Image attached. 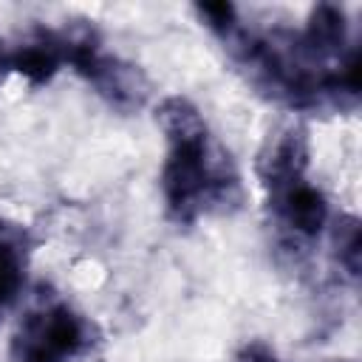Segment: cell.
I'll return each instance as SVG.
<instances>
[{"label":"cell","instance_id":"cell-1","mask_svg":"<svg viewBox=\"0 0 362 362\" xmlns=\"http://www.w3.org/2000/svg\"><path fill=\"white\" fill-rule=\"evenodd\" d=\"M90 342L88 320L62 303H51L20 322L8 362H71Z\"/></svg>","mask_w":362,"mask_h":362},{"label":"cell","instance_id":"cell-2","mask_svg":"<svg viewBox=\"0 0 362 362\" xmlns=\"http://www.w3.org/2000/svg\"><path fill=\"white\" fill-rule=\"evenodd\" d=\"M212 153H215L212 141L170 147V156L161 170V192H164L167 215L175 223H192L201 212H206Z\"/></svg>","mask_w":362,"mask_h":362},{"label":"cell","instance_id":"cell-3","mask_svg":"<svg viewBox=\"0 0 362 362\" xmlns=\"http://www.w3.org/2000/svg\"><path fill=\"white\" fill-rule=\"evenodd\" d=\"M76 71L93 85V90L110 107H116L122 113H136L150 99V79L144 76V71L139 65H133L122 57H110L105 51H96Z\"/></svg>","mask_w":362,"mask_h":362},{"label":"cell","instance_id":"cell-4","mask_svg":"<svg viewBox=\"0 0 362 362\" xmlns=\"http://www.w3.org/2000/svg\"><path fill=\"white\" fill-rule=\"evenodd\" d=\"M269 206H272L277 223L294 240H311L328 223V201L305 178L291 181L280 189H272L269 192Z\"/></svg>","mask_w":362,"mask_h":362},{"label":"cell","instance_id":"cell-5","mask_svg":"<svg viewBox=\"0 0 362 362\" xmlns=\"http://www.w3.org/2000/svg\"><path fill=\"white\" fill-rule=\"evenodd\" d=\"M308 156V133L303 124H286L274 130L257 156V175L266 192L305 178Z\"/></svg>","mask_w":362,"mask_h":362},{"label":"cell","instance_id":"cell-6","mask_svg":"<svg viewBox=\"0 0 362 362\" xmlns=\"http://www.w3.org/2000/svg\"><path fill=\"white\" fill-rule=\"evenodd\" d=\"M305 51L322 65L337 68L339 59L348 54V17L342 6L320 3L308 14V25L300 34Z\"/></svg>","mask_w":362,"mask_h":362},{"label":"cell","instance_id":"cell-7","mask_svg":"<svg viewBox=\"0 0 362 362\" xmlns=\"http://www.w3.org/2000/svg\"><path fill=\"white\" fill-rule=\"evenodd\" d=\"M156 124L167 136L170 147H189V144L209 141V130H206L201 110L184 96L161 99L156 107Z\"/></svg>","mask_w":362,"mask_h":362},{"label":"cell","instance_id":"cell-8","mask_svg":"<svg viewBox=\"0 0 362 362\" xmlns=\"http://www.w3.org/2000/svg\"><path fill=\"white\" fill-rule=\"evenodd\" d=\"M59 62H62V54H59L57 37L54 34H40L37 40L20 45L6 59V68H11L14 74H20L23 79H28L31 85H45L57 74Z\"/></svg>","mask_w":362,"mask_h":362},{"label":"cell","instance_id":"cell-9","mask_svg":"<svg viewBox=\"0 0 362 362\" xmlns=\"http://www.w3.org/2000/svg\"><path fill=\"white\" fill-rule=\"evenodd\" d=\"M331 252L337 266L345 272L351 283L359 280L362 272V226L354 215H339L331 226Z\"/></svg>","mask_w":362,"mask_h":362},{"label":"cell","instance_id":"cell-10","mask_svg":"<svg viewBox=\"0 0 362 362\" xmlns=\"http://www.w3.org/2000/svg\"><path fill=\"white\" fill-rule=\"evenodd\" d=\"M195 11H198V17H201L221 40H226V37L240 25L235 6H232V3H223V0H218V3H201V6H195Z\"/></svg>","mask_w":362,"mask_h":362},{"label":"cell","instance_id":"cell-11","mask_svg":"<svg viewBox=\"0 0 362 362\" xmlns=\"http://www.w3.org/2000/svg\"><path fill=\"white\" fill-rule=\"evenodd\" d=\"M235 362H280V356H277L266 342L252 339V342H246V345L238 348Z\"/></svg>","mask_w":362,"mask_h":362},{"label":"cell","instance_id":"cell-12","mask_svg":"<svg viewBox=\"0 0 362 362\" xmlns=\"http://www.w3.org/2000/svg\"><path fill=\"white\" fill-rule=\"evenodd\" d=\"M3 68H6V57H3V48H0V74H3Z\"/></svg>","mask_w":362,"mask_h":362}]
</instances>
